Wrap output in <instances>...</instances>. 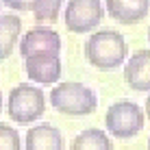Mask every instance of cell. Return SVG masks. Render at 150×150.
<instances>
[{
	"label": "cell",
	"instance_id": "6da1fadb",
	"mask_svg": "<svg viewBox=\"0 0 150 150\" xmlns=\"http://www.w3.org/2000/svg\"><path fill=\"white\" fill-rule=\"evenodd\" d=\"M128 54L126 39L122 37V33L111 28L96 30L94 35H89V39L85 41V57L94 68L109 72L115 70L117 65L124 63Z\"/></svg>",
	"mask_w": 150,
	"mask_h": 150
},
{
	"label": "cell",
	"instance_id": "7a4b0ae2",
	"mask_svg": "<svg viewBox=\"0 0 150 150\" xmlns=\"http://www.w3.org/2000/svg\"><path fill=\"white\" fill-rule=\"evenodd\" d=\"M50 105L59 113L81 117V115H89V113L96 111L98 96L94 89H89L83 83L65 81V83H59L50 91Z\"/></svg>",
	"mask_w": 150,
	"mask_h": 150
},
{
	"label": "cell",
	"instance_id": "3957f363",
	"mask_svg": "<svg viewBox=\"0 0 150 150\" xmlns=\"http://www.w3.org/2000/svg\"><path fill=\"white\" fill-rule=\"evenodd\" d=\"M46 111V94L35 85L22 83L9 91L7 113L15 124H30L39 120Z\"/></svg>",
	"mask_w": 150,
	"mask_h": 150
},
{
	"label": "cell",
	"instance_id": "277c9868",
	"mask_svg": "<svg viewBox=\"0 0 150 150\" xmlns=\"http://www.w3.org/2000/svg\"><path fill=\"white\" fill-rule=\"evenodd\" d=\"M146 113L131 100H117L107 109L105 126L111 137L115 139H131L142 133Z\"/></svg>",
	"mask_w": 150,
	"mask_h": 150
},
{
	"label": "cell",
	"instance_id": "5b68a950",
	"mask_svg": "<svg viewBox=\"0 0 150 150\" xmlns=\"http://www.w3.org/2000/svg\"><path fill=\"white\" fill-rule=\"evenodd\" d=\"M105 9L100 0H70L63 11V22L72 33H89L100 24Z\"/></svg>",
	"mask_w": 150,
	"mask_h": 150
},
{
	"label": "cell",
	"instance_id": "8992f818",
	"mask_svg": "<svg viewBox=\"0 0 150 150\" xmlns=\"http://www.w3.org/2000/svg\"><path fill=\"white\" fill-rule=\"evenodd\" d=\"M61 52V37L59 33L48 26H35L20 39V54L24 59L39 54H57Z\"/></svg>",
	"mask_w": 150,
	"mask_h": 150
},
{
	"label": "cell",
	"instance_id": "52a82bcc",
	"mask_svg": "<svg viewBox=\"0 0 150 150\" xmlns=\"http://www.w3.org/2000/svg\"><path fill=\"white\" fill-rule=\"evenodd\" d=\"M24 68L30 81L39 85H52L61 79V57L57 54H39V57H28L24 59Z\"/></svg>",
	"mask_w": 150,
	"mask_h": 150
},
{
	"label": "cell",
	"instance_id": "ba28073f",
	"mask_svg": "<svg viewBox=\"0 0 150 150\" xmlns=\"http://www.w3.org/2000/svg\"><path fill=\"white\" fill-rule=\"evenodd\" d=\"M124 81L133 91H150V50H137L128 57Z\"/></svg>",
	"mask_w": 150,
	"mask_h": 150
},
{
	"label": "cell",
	"instance_id": "9c48e42d",
	"mask_svg": "<svg viewBox=\"0 0 150 150\" xmlns=\"http://www.w3.org/2000/svg\"><path fill=\"white\" fill-rule=\"evenodd\" d=\"M24 150H63V133L46 122L30 126L24 137Z\"/></svg>",
	"mask_w": 150,
	"mask_h": 150
},
{
	"label": "cell",
	"instance_id": "30bf717a",
	"mask_svg": "<svg viewBox=\"0 0 150 150\" xmlns=\"http://www.w3.org/2000/svg\"><path fill=\"white\" fill-rule=\"evenodd\" d=\"M107 11L120 24H137L150 11V0H105Z\"/></svg>",
	"mask_w": 150,
	"mask_h": 150
},
{
	"label": "cell",
	"instance_id": "8fae6325",
	"mask_svg": "<svg viewBox=\"0 0 150 150\" xmlns=\"http://www.w3.org/2000/svg\"><path fill=\"white\" fill-rule=\"evenodd\" d=\"M20 33H22V20L18 15H0V61L11 57L15 41L20 39Z\"/></svg>",
	"mask_w": 150,
	"mask_h": 150
},
{
	"label": "cell",
	"instance_id": "7c38bea8",
	"mask_svg": "<svg viewBox=\"0 0 150 150\" xmlns=\"http://www.w3.org/2000/svg\"><path fill=\"white\" fill-rule=\"evenodd\" d=\"M70 150H113L111 137L100 128H85L72 139Z\"/></svg>",
	"mask_w": 150,
	"mask_h": 150
},
{
	"label": "cell",
	"instance_id": "4fadbf2b",
	"mask_svg": "<svg viewBox=\"0 0 150 150\" xmlns=\"http://www.w3.org/2000/svg\"><path fill=\"white\" fill-rule=\"evenodd\" d=\"M61 4L63 0H35L30 11L37 22H57L61 13Z\"/></svg>",
	"mask_w": 150,
	"mask_h": 150
},
{
	"label": "cell",
	"instance_id": "5bb4252c",
	"mask_svg": "<svg viewBox=\"0 0 150 150\" xmlns=\"http://www.w3.org/2000/svg\"><path fill=\"white\" fill-rule=\"evenodd\" d=\"M0 150H22V139H20L18 128L0 122Z\"/></svg>",
	"mask_w": 150,
	"mask_h": 150
},
{
	"label": "cell",
	"instance_id": "9a60e30c",
	"mask_svg": "<svg viewBox=\"0 0 150 150\" xmlns=\"http://www.w3.org/2000/svg\"><path fill=\"white\" fill-rule=\"evenodd\" d=\"M2 2L11 9H18V11H28V9H33L35 0H2Z\"/></svg>",
	"mask_w": 150,
	"mask_h": 150
},
{
	"label": "cell",
	"instance_id": "2e32d148",
	"mask_svg": "<svg viewBox=\"0 0 150 150\" xmlns=\"http://www.w3.org/2000/svg\"><path fill=\"white\" fill-rule=\"evenodd\" d=\"M146 117L150 120V96L146 98Z\"/></svg>",
	"mask_w": 150,
	"mask_h": 150
},
{
	"label": "cell",
	"instance_id": "e0dca14e",
	"mask_svg": "<svg viewBox=\"0 0 150 150\" xmlns=\"http://www.w3.org/2000/svg\"><path fill=\"white\" fill-rule=\"evenodd\" d=\"M0 109H2V94H0Z\"/></svg>",
	"mask_w": 150,
	"mask_h": 150
},
{
	"label": "cell",
	"instance_id": "ac0fdd59",
	"mask_svg": "<svg viewBox=\"0 0 150 150\" xmlns=\"http://www.w3.org/2000/svg\"><path fill=\"white\" fill-rule=\"evenodd\" d=\"M148 150H150V139H148Z\"/></svg>",
	"mask_w": 150,
	"mask_h": 150
},
{
	"label": "cell",
	"instance_id": "d6986e66",
	"mask_svg": "<svg viewBox=\"0 0 150 150\" xmlns=\"http://www.w3.org/2000/svg\"><path fill=\"white\" fill-rule=\"evenodd\" d=\"M148 39H150V30H148Z\"/></svg>",
	"mask_w": 150,
	"mask_h": 150
}]
</instances>
